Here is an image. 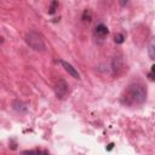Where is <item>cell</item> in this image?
<instances>
[{
  "instance_id": "1",
  "label": "cell",
  "mask_w": 155,
  "mask_h": 155,
  "mask_svg": "<svg viewBox=\"0 0 155 155\" xmlns=\"http://www.w3.org/2000/svg\"><path fill=\"white\" fill-rule=\"evenodd\" d=\"M147 99V88L141 83H132L126 88L121 95V103L128 107L141 106L143 104Z\"/></svg>"
},
{
  "instance_id": "2",
  "label": "cell",
  "mask_w": 155,
  "mask_h": 155,
  "mask_svg": "<svg viewBox=\"0 0 155 155\" xmlns=\"http://www.w3.org/2000/svg\"><path fill=\"white\" fill-rule=\"evenodd\" d=\"M25 43L28 44L30 49H33L34 51H38V52H43L46 49L41 34L35 30H30L25 34Z\"/></svg>"
},
{
  "instance_id": "3",
  "label": "cell",
  "mask_w": 155,
  "mask_h": 155,
  "mask_svg": "<svg viewBox=\"0 0 155 155\" xmlns=\"http://www.w3.org/2000/svg\"><path fill=\"white\" fill-rule=\"evenodd\" d=\"M109 34V29L107 25H104L103 23H99L96 25V28L93 30V39L96 40V43L98 44H102L106 41V39Z\"/></svg>"
},
{
  "instance_id": "4",
  "label": "cell",
  "mask_w": 155,
  "mask_h": 155,
  "mask_svg": "<svg viewBox=\"0 0 155 155\" xmlns=\"http://www.w3.org/2000/svg\"><path fill=\"white\" fill-rule=\"evenodd\" d=\"M55 92H56V96L61 99L66 98L68 95H69V85L66 80L63 79H59L56 85H55Z\"/></svg>"
},
{
  "instance_id": "5",
  "label": "cell",
  "mask_w": 155,
  "mask_h": 155,
  "mask_svg": "<svg viewBox=\"0 0 155 155\" xmlns=\"http://www.w3.org/2000/svg\"><path fill=\"white\" fill-rule=\"evenodd\" d=\"M125 69V61L122 56H115L112 61V70L115 75H119Z\"/></svg>"
},
{
  "instance_id": "6",
  "label": "cell",
  "mask_w": 155,
  "mask_h": 155,
  "mask_svg": "<svg viewBox=\"0 0 155 155\" xmlns=\"http://www.w3.org/2000/svg\"><path fill=\"white\" fill-rule=\"evenodd\" d=\"M59 63L62 64V67L64 68V70H66L72 78H74V79H78L79 80L80 79V74L78 73V70L72 66V64L69 63V62H67V61H63V59H61L59 61Z\"/></svg>"
},
{
  "instance_id": "7",
  "label": "cell",
  "mask_w": 155,
  "mask_h": 155,
  "mask_svg": "<svg viewBox=\"0 0 155 155\" xmlns=\"http://www.w3.org/2000/svg\"><path fill=\"white\" fill-rule=\"evenodd\" d=\"M12 108L18 113H25L27 112V106L21 101H14L12 102Z\"/></svg>"
},
{
  "instance_id": "8",
  "label": "cell",
  "mask_w": 155,
  "mask_h": 155,
  "mask_svg": "<svg viewBox=\"0 0 155 155\" xmlns=\"http://www.w3.org/2000/svg\"><path fill=\"white\" fill-rule=\"evenodd\" d=\"M148 56L150 59L155 61V36L151 38V40L148 45Z\"/></svg>"
},
{
  "instance_id": "9",
  "label": "cell",
  "mask_w": 155,
  "mask_h": 155,
  "mask_svg": "<svg viewBox=\"0 0 155 155\" xmlns=\"http://www.w3.org/2000/svg\"><path fill=\"white\" fill-rule=\"evenodd\" d=\"M81 20L84 22H91L92 21V11H91V9H85L84 10Z\"/></svg>"
},
{
  "instance_id": "10",
  "label": "cell",
  "mask_w": 155,
  "mask_h": 155,
  "mask_svg": "<svg viewBox=\"0 0 155 155\" xmlns=\"http://www.w3.org/2000/svg\"><path fill=\"white\" fill-rule=\"evenodd\" d=\"M114 41L116 43V44H122L124 41H125V35L122 34V33H116L115 35H114Z\"/></svg>"
},
{
  "instance_id": "11",
  "label": "cell",
  "mask_w": 155,
  "mask_h": 155,
  "mask_svg": "<svg viewBox=\"0 0 155 155\" xmlns=\"http://www.w3.org/2000/svg\"><path fill=\"white\" fill-rule=\"evenodd\" d=\"M57 7H58V3L57 1H51L50 7H49V14L50 15H54L55 12H56V10H57Z\"/></svg>"
},
{
  "instance_id": "12",
  "label": "cell",
  "mask_w": 155,
  "mask_h": 155,
  "mask_svg": "<svg viewBox=\"0 0 155 155\" xmlns=\"http://www.w3.org/2000/svg\"><path fill=\"white\" fill-rule=\"evenodd\" d=\"M22 154H23V155H38L35 151H32V150H30V151H23Z\"/></svg>"
},
{
  "instance_id": "13",
  "label": "cell",
  "mask_w": 155,
  "mask_h": 155,
  "mask_svg": "<svg viewBox=\"0 0 155 155\" xmlns=\"http://www.w3.org/2000/svg\"><path fill=\"white\" fill-rule=\"evenodd\" d=\"M148 76H149V79H150V80H155V74H154V73H149Z\"/></svg>"
},
{
  "instance_id": "14",
  "label": "cell",
  "mask_w": 155,
  "mask_h": 155,
  "mask_svg": "<svg viewBox=\"0 0 155 155\" xmlns=\"http://www.w3.org/2000/svg\"><path fill=\"white\" fill-rule=\"evenodd\" d=\"M151 73H154V74H155V64H154V66L151 67Z\"/></svg>"
}]
</instances>
